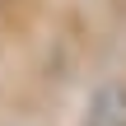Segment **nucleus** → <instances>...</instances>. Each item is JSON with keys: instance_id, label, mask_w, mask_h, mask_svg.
I'll list each match as a JSON object with an SVG mask.
<instances>
[{"instance_id": "1", "label": "nucleus", "mask_w": 126, "mask_h": 126, "mask_svg": "<svg viewBox=\"0 0 126 126\" xmlns=\"http://www.w3.org/2000/svg\"><path fill=\"white\" fill-rule=\"evenodd\" d=\"M84 126H126V84H103L84 103Z\"/></svg>"}]
</instances>
